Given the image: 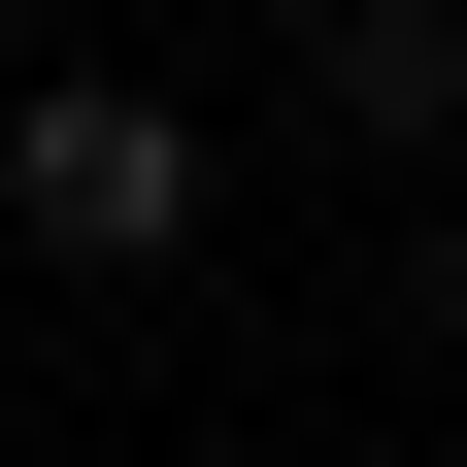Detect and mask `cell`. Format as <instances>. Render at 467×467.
<instances>
[{
  "instance_id": "obj_2",
  "label": "cell",
  "mask_w": 467,
  "mask_h": 467,
  "mask_svg": "<svg viewBox=\"0 0 467 467\" xmlns=\"http://www.w3.org/2000/svg\"><path fill=\"white\" fill-rule=\"evenodd\" d=\"M434 134H467V0H434Z\"/></svg>"
},
{
  "instance_id": "obj_1",
  "label": "cell",
  "mask_w": 467,
  "mask_h": 467,
  "mask_svg": "<svg viewBox=\"0 0 467 467\" xmlns=\"http://www.w3.org/2000/svg\"><path fill=\"white\" fill-rule=\"evenodd\" d=\"M0 234H34V267H167V234H201V100L34 67V100H0Z\"/></svg>"
}]
</instances>
